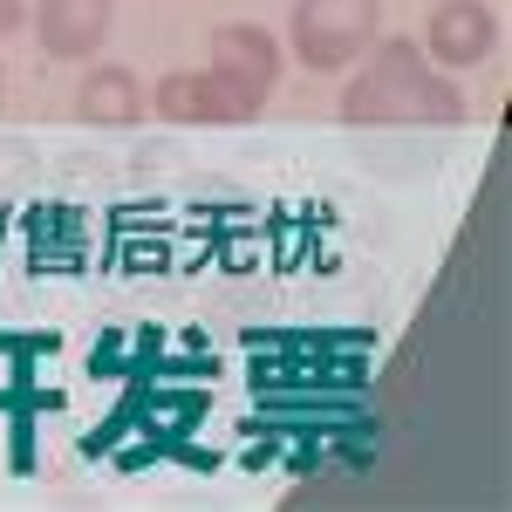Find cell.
<instances>
[{"mask_svg":"<svg viewBox=\"0 0 512 512\" xmlns=\"http://www.w3.org/2000/svg\"><path fill=\"white\" fill-rule=\"evenodd\" d=\"M355 76L335 103V117L349 130H451L465 123V89L437 69L417 41L403 35H376L362 55L349 62Z\"/></svg>","mask_w":512,"mask_h":512,"instance_id":"6da1fadb","label":"cell"},{"mask_svg":"<svg viewBox=\"0 0 512 512\" xmlns=\"http://www.w3.org/2000/svg\"><path fill=\"white\" fill-rule=\"evenodd\" d=\"M376 35H383V0H294L287 14V48L315 76H342Z\"/></svg>","mask_w":512,"mask_h":512,"instance_id":"7a4b0ae2","label":"cell"},{"mask_svg":"<svg viewBox=\"0 0 512 512\" xmlns=\"http://www.w3.org/2000/svg\"><path fill=\"white\" fill-rule=\"evenodd\" d=\"M151 110H158L164 123H253L267 103L260 96H246L239 82H226L219 69H171V76H158L151 82Z\"/></svg>","mask_w":512,"mask_h":512,"instance_id":"3957f363","label":"cell"},{"mask_svg":"<svg viewBox=\"0 0 512 512\" xmlns=\"http://www.w3.org/2000/svg\"><path fill=\"white\" fill-rule=\"evenodd\" d=\"M417 48L431 55L444 76L478 69V62H492V48H499V14H492L485 0H437Z\"/></svg>","mask_w":512,"mask_h":512,"instance_id":"277c9868","label":"cell"},{"mask_svg":"<svg viewBox=\"0 0 512 512\" xmlns=\"http://www.w3.org/2000/svg\"><path fill=\"white\" fill-rule=\"evenodd\" d=\"M280 41L267 28H253V21H226V28H212V48H205V69H219L226 82H239L246 96H274L280 89Z\"/></svg>","mask_w":512,"mask_h":512,"instance_id":"5b68a950","label":"cell"},{"mask_svg":"<svg viewBox=\"0 0 512 512\" xmlns=\"http://www.w3.org/2000/svg\"><path fill=\"white\" fill-rule=\"evenodd\" d=\"M117 28V0H35V41L55 62H89Z\"/></svg>","mask_w":512,"mask_h":512,"instance_id":"8992f818","label":"cell"},{"mask_svg":"<svg viewBox=\"0 0 512 512\" xmlns=\"http://www.w3.org/2000/svg\"><path fill=\"white\" fill-rule=\"evenodd\" d=\"M151 96H144V76L123 69V62H89L76 82V123H96V130H130L144 123Z\"/></svg>","mask_w":512,"mask_h":512,"instance_id":"52a82bcc","label":"cell"},{"mask_svg":"<svg viewBox=\"0 0 512 512\" xmlns=\"http://www.w3.org/2000/svg\"><path fill=\"white\" fill-rule=\"evenodd\" d=\"M0 103H7V69H0Z\"/></svg>","mask_w":512,"mask_h":512,"instance_id":"ba28073f","label":"cell"}]
</instances>
